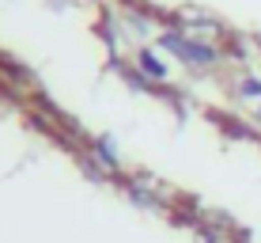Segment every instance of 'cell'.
<instances>
[{
    "mask_svg": "<svg viewBox=\"0 0 261 243\" xmlns=\"http://www.w3.org/2000/svg\"><path fill=\"white\" fill-rule=\"evenodd\" d=\"M163 46L174 50L178 57H182L186 65H193V69H212L216 61H220V50L208 46V42H193V38H178V34H163Z\"/></svg>",
    "mask_w": 261,
    "mask_h": 243,
    "instance_id": "cell-1",
    "label": "cell"
},
{
    "mask_svg": "<svg viewBox=\"0 0 261 243\" xmlns=\"http://www.w3.org/2000/svg\"><path fill=\"white\" fill-rule=\"evenodd\" d=\"M137 61H140L144 76H151V80H167V65H163V61H159L151 50H140V53H137Z\"/></svg>",
    "mask_w": 261,
    "mask_h": 243,
    "instance_id": "cell-2",
    "label": "cell"
},
{
    "mask_svg": "<svg viewBox=\"0 0 261 243\" xmlns=\"http://www.w3.org/2000/svg\"><path fill=\"white\" fill-rule=\"evenodd\" d=\"M239 95H242V99H257V103H261V76L239 80Z\"/></svg>",
    "mask_w": 261,
    "mask_h": 243,
    "instance_id": "cell-3",
    "label": "cell"
},
{
    "mask_svg": "<svg viewBox=\"0 0 261 243\" xmlns=\"http://www.w3.org/2000/svg\"><path fill=\"white\" fill-rule=\"evenodd\" d=\"M254 118H257V125H261V103H257V114H254Z\"/></svg>",
    "mask_w": 261,
    "mask_h": 243,
    "instance_id": "cell-4",
    "label": "cell"
},
{
    "mask_svg": "<svg viewBox=\"0 0 261 243\" xmlns=\"http://www.w3.org/2000/svg\"><path fill=\"white\" fill-rule=\"evenodd\" d=\"M254 42H257V46H261V31H257V34H254Z\"/></svg>",
    "mask_w": 261,
    "mask_h": 243,
    "instance_id": "cell-5",
    "label": "cell"
}]
</instances>
